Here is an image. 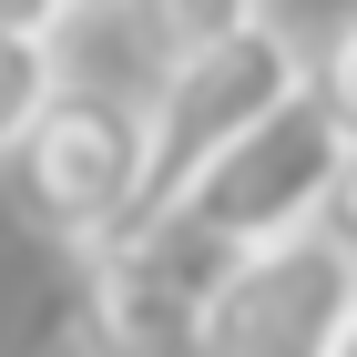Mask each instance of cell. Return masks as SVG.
Wrapping results in <instances>:
<instances>
[{"label":"cell","instance_id":"cell-1","mask_svg":"<svg viewBox=\"0 0 357 357\" xmlns=\"http://www.w3.org/2000/svg\"><path fill=\"white\" fill-rule=\"evenodd\" d=\"M296 92H306V41L275 31V21H245V31H225V41H204V52H174L153 102H143V174H133V215L123 225L174 215L194 174L215 164L235 133H255L275 102H296Z\"/></svg>","mask_w":357,"mask_h":357},{"label":"cell","instance_id":"cell-4","mask_svg":"<svg viewBox=\"0 0 357 357\" xmlns=\"http://www.w3.org/2000/svg\"><path fill=\"white\" fill-rule=\"evenodd\" d=\"M337 174H347V143H337V123L317 102H275L255 133H235L215 153V164L184 184V204L174 215H194L215 245H286V235H306V225L327 215V194H337Z\"/></svg>","mask_w":357,"mask_h":357},{"label":"cell","instance_id":"cell-6","mask_svg":"<svg viewBox=\"0 0 357 357\" xmlns=\"http://www.w3.org/2000/svg\"><path fill=\"white\" fill-rule=\"evenodd\" d=\"M306 102L337 123V143L357 153V10H337L317 41H306Z\"/></svg>","mask_w":357,"mask_h":357},{"label":"cell","instance_id":"cell-5","mask_svg":"<svg viewBox=\"0 0 357 357\" xmlns=\"http://www.w3.org/2000/svg\"><path fill=\"white\" fill-rule=\"evenodd\" d=\"M357 266L306 225L286 245H245L204 306V357H347Z\"/></svg>","mask_w":357,"mask_h":357},{"label":"cell","instance_id":"cell-2","mask_svg":"<svg viewBox=\"0 0 357 357\" xmlns=\"http://www.w3.org/2000/svg\"><path fill=\"white\" fill-rule=\"evenodd\" d=\"M10 174V215L52 245L92 255L112 225L133 215V174H143V102L112 82H61L52 102L21 123V143L0 153Z\"/></svg>","mask_w":357,"mask_h":357},{"label":"cell","instance_id":"cell-7","mask_svg":"<svg viewBox=\"0 0 357 357\" xmlns=\"http://www.w3.org/2000/svg\"><path fill=\"white\" fill-rule=\"evenodd\" d=\"M133 21H143V41L174 61V52H204V41H225V31L266 21V0H133Z\"/></svg>","mask_w":357,"mask_h":357},{"label":"cell","instance_id":"cell-9","mask_svg":"<svg viewBox=\"0 0 357 357\" xmlns=\"http://www.w3.org/2000/svg\"><path fill=\"white\" fill-rule=\"evenodd\" d=\"M61 21H72V0H0V31H41L52 41Z\"/></svg>","mask_w":357,"mask_h":357},{"label":"cell","instance_id":"cell-3","mask_svg":"<svg viewBox=\"0 0 357 357\" xmlns=\"http://www.w3.org/2000/svg\"><path fill=\"white\" fill-rule=\"evenodd\" d=\"M235 245H215L194 215L123 225L82 255L72 286V347L82 357H204V306H215Z\"/></svg>","mask_w":357,"mask_h":357},{"label":"cell","instance_id":"cell-8","mask_svg":"<svg viewBox=\"0 0 357 357\" xmlns=\"http://www.w3.org/2000/svg\"><path fill=\"white\" fill-rule=\"evenodd\" d=\"M61 92V61H52V41L41 31H0V153L21 143V123L41 102Z\"/></svg>","mask_w":357,"mask_h":357}]
</instances>
